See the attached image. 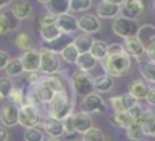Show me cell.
<instances>
[{
  "label": "cell",
  "instance_id": "6da1fadb",
  "mask_svg": "<svg viewBox=\"0 0 155 141\" xmlns=\"http://www.w3.org/2000/svg\"><path fill=\"white\" fill-rule=\"evenodd\" d=\"M105 73L112 77L125 76L131 69V57L123 52L117 54H107L104 61Z\"/></svg>",
  "mask_w": 155,
  "mask_h": 141
},
{
  "label": "cell",
  "instance_id": "7a4b0ae2",
  "mask_svg": "<svg viewBox=\"0 0 155 141\" xmlns=\"http://www.w3.org/2000/svg\"><path fill=\"white\" fill-rule=\"evenodd\" d=\"M72 114V103L65 91L54 94L53 99L49 103V117L64 121L68 115Z\"/></svg>",
  "mask_w": 155,
  "mask_h": 141
},
{
  "label": "cell",
  "instance_id": "3957f363",
  "mask_svg": "<svg viewBox=\"0 0 155 141\" xmlns=\"http://www.w3.org/2000/svg\"><path fill=\"white\" fill-rule=\"evenodd\" d=\"M139 23L135 19H128L125 16H117L114 19L112 24V30L116 35L124 38H131V37H136L137 31H139Z\"/></svg>",
  "mask_w": 155,
  "mask_h": 141
},
{
  "label": "cell",
  "instance_id": "277c9868",
  "mask_svg": "<svg viewBox=\"0 0 155 141\" xmlns=\"http://www.w3.org/2000/svg\"><path fill=\"white\" fill-rule=\"evenodd\" d=\"M72 87L76 95L79 96H87L94 91V83L88 72L78 71L72 76Z\"/></svg>",
  "mask_w": 155,
  "mask_h": 141
},
{
  "label": "cell",
  "instance_id": "5b68a950",
  "mask_svg": "<svg viewBox=\"0 0 155 141\" xmlns=\"http://www.w3.org/2000/svg\"><path fill=\"white\" fill-rule=\"evenodd\" d=\"M41 54V68L40 69L45 75H54L60 71V57L56 52L49 48H42L40 50Z\"/></svg>",
  "mask_w": 155,
  "mask_h": 141
},
{
  "label": "cell",
  "instance_id": "8992f818",
  "mask_svg": "<svg viewBox=\"0 0 155 141\" xmlns=\"http://www.w3.org/2000/svg\"><path fill=\"white\" fill-rule=\"evenodd\" d=\"M41 122V115L37 110V106L34 104H23L19 107V125H22L26 129L37 128V125Z\"/></svg>",
  "mask_w": 155,
  "mask_h": 141
},
{
  "label": "cell",
  "instance_id": "52a82bcc",
  "mask_svg": "<svg viewBox=\"0 0 155 141\" xmlns=\"http://www.w3.org/2000/svg\"><path fill=\"white\" fill-rule=\"evenodd\" d=\"M80 110L86 114L104 113L106 110V103L98 92H91L83 98L82 103H80Z\"/></svg>",
  "mask_w": 155,
  "mask_h": 141
},
{
  "label": "cell",
  "instance_id": "ba28073f",
  "mask_svg": "<svg viewBox=\"0 0 155 141\" xmlns=\"http://www.w3.org/2000/svg\"><path fill=\"white\" fill-rule=\"evenodd\" d=\"M0 121L3 126L12 128L19 123V106L14 102H5L0 110Z\"/></svg>",
  "mask_w": 155,
  "mask_h": 141
},
{
  "label": "cell",
  "instance_id": "9c48e42d",
  "mask_svg": "<svg viewBox=\"0 0 155 141\" xmlns=\"http://www.w3.org/2000/svg\"><path fill=\"white\" fill-rule=\"evenodd\" d=\"M22 65H23V71L27 73H31V72H37L41 68V54L40 50H27L23 53V56L21 57Z\"/></svg>",
  "mask_w": 155,
  "mask_h": 141
},
{
  "label": "cell",
  "instance_id": "30bf717a",
  "mask_svg": "<svg viewBox=\"0 0 155 141\" xmlns=\"http://www.w3.org/2000/svg\"><path fill=\"white\" fill-rule=\"evenodd\" d=\"M144 3L143 0H125L121 5V16L136 21L144 12Z\"/></svg>",
  "mask_w": 155,
  "mask_h": 141
},
{
  "label": "cell",
  "instance_id": "8fae6325",
  "mask_svg": "<svg viewBox=\"0 0 155 141\" xmlns=\"http://www.w3.org/2000/svg\"><path fill=\"white\" fill-rule=\"evenodd\" d=\"M78 26L79 30H82L84 34H94V33L99 31L101 29V23L97 15L93 14H83L79 19H78Z\"/></svg>",
  "mask_w": 155,
  "mask_h": 141
},
{
  "label": "cell",
  "instance_id": "7c38bea8",
  "mask_svg": "<svg viewBox=\"0 0 155 141\" xmlns=\"http://www.w3.org/2000/svg\"><path fill=\"white\" fill-rule=\"evenodd\" d=\"M136 103L137 99L129 92L110 98V104H112L114 111H129Z\"/></svg>",
  "mask_w": 155,
  "mask_h": 141
},
{
  "label": "cell",
  "instance_id": "4fadbf2b",
  "mask_svg": "<svg viewBox=\"0 0 155 141\" xmlns=\"http://www.w3.org/2000/svg\"><path fill=\"white\" fill-rule=\"evenodd\" d=\"M41 126L45 130V133L51 136L52 139H59V137L64 136V123L60 120L48 117L41 122Z\"/></svg>",
  "mask_w": 155,
  "mask_h": 141
},
{
  "label": "cell",
  "instance_id": "5bb4252c",
  "mask_svg": "<svg viewBox=\"0 0 155 141\" xmlns=\"http://www.w3.org/2000/svg\"><path fill=\"white\" fill-rule=\"evenodd\" d=\"M123 48H124V52H125L129 57L132 56V57H135V59H137V60H140L146 54L144 45L137 40V37H131V38L124 40Z\"/></svg>",
  "mask_w": 155,
  "mask_h": 141
},
{
  "label": "cell",
  "instance_id": "9a60e30c",
  "mask_svg": "<svg viewBox=\"0 0 155 141\" xmlns=\"http://www.w3.org/2000/svg\"><path fill=\"white\" fill-rule=\"evenodd\" d=\"M56 24L63 34H74L79 30L78 19L71 14H63V15L57 16Z\"/></svg>",
  "mask_w": 155,
  "mask_h": 141
},
{
  "label": "cell",
  "instance_id": "2e32d148",
  "mask_svg": "<svg viewBox=\"0 0 155 141\" xmlns=\"http://www.w3.org/2000/svg\"><path fill=\"white\" fill-rule=\"evenodd\" d=\"M11 14L18 21L29 19L33 14V5L27 0H15L11 5Z\"/></svg>",
  "mask_w": 155,
  "mask_h": 141
},
{
  "label": "cell",
  "instance_id": "e0dca14e",
  "mask_svg": "<svg viewBox=\"0 0 155 141\" xmlns=\"http://www.w3.org/2000/svg\"><path fill=\"white\" fill-rule=\"evenodd\" d=\"M72 123L78 134H84L86 132L93 128V120H91L90 114H86L83 111L72 114Z\"/></svg>",
  "mask_w": 155,
  "mask_h": 141
},
{
  "label": "cell",
  "instance_id": "ac0fdd59",
  "mask_svg": "<svg viewBox=\"0 0 155 141\" xmlns=\"http://www.w3.org/2000/svg\"><path fill=\"white\" fill-rule=\"evenodd\" d=\"M120 12L121 5L112 4V3L104 2V0L101 3H98V5H97V15L102 19H116Z\"/></svg>",
  "mask_w": 155,
  "mask_h": 141
},
{
  "label": "cell",
  "instance_id": "d6986e66",
  "mask_svg": "<svg viewBox=\"0 0 155 141\" xmlns=\"http://www.w3.org/2000/svg\"><path fill=\"white\" fill-rule=\"evenodd\" d=\"M143 129V133L146 136H154L155 137V114L150 110H144L143 114L137 118Z\"/></svg>",
  "mask_w": 155,
  "mask_h": 141
},
{
  "label": "cell",
  "instance_id": "ffe728a7",
  "mask_svg": "<svg viewBox=\"0 0 155 141\" xmlns=\"http://www.w3.org/2000/svg\"><path fill=\"white\" fill-rule=\"evenodd\" d=\"M94 83V90L99 94H106L109 91L113 90V85H114V80L112 76H109L107 73L99 75L95 79H93Z\"/></svg>",
  "mask_w": 155,
  "mask_h": 141
},
{
  "label": "cell",
  "instance_id": "44dd1931",
  "mask_svg": "<svg viewBox=\"0 0 155 141\" xmlns=\"http://www.w3.org/2000/svg\"><path fill=\"white\" fill-rule=\"evenodd\" d=\"M45 7L48 12L60 16L63 14H68L70 11V0H46Z\"/></svg>",
  "mask_w": 155,
  "mask_h": 141
},
{
  "label": "cell",
  "instance_id": "7402d4cb",
  "mask_svg": "<svg viewBox=\"0 0 155 141\" xmlns=\"http://www.w3.org/2000/svg\"><path fill=\"white\" fill-rule=\"evenodd\" d=\"M148 91H150V87H148V84L143 79L134 80V82L129 83V85H128V92L131 94V95H134L136 99L146 98Z\"/></svg>",
  "mask_w": 155,
  "mask_h": 141
},
{
  "label": "cell",
  "instance_id": "603a6c76",
  "mask_svg": "<svg viewBox=\"0 0 155 141\" xmlns=\"http://www.w3.org/2000/svg\"><path fill=\"white\" fill-rule=\"evenodd\" d=\"M42 82L53 91L54 94H59L65 91V82L60 75L54 73V75H48V76L42 77Z\"/></svg>",
  "mask_w": 155,
  "mask_h": 141
},
{
  "label": "cell",
  "instance_id": "cb8c5ba5",
  "mask_svg": "<svg viewBox=\"0 0 155 141\" xmlns=\"http://www.w3.org/2000/svg\"><path fill=\"white\" fill-rule=\"evenodd\" d=\"M134 118L129 114L128 111H114L113 115L110 117V122L113 123L117 128H124L127 129L132 122H134Z\"/></svg>",
  "mask_w": 155,
  "mask_h": 141
},
{
  "label": "cell",
  "instance_id": "d4e9b609",
  "mask_svg": "<svg viewBox=\"0 0 155 141\" xmlns=\"http://www.w3.org/2000/svg\"><path fill=\"white\" fill-rule=\"evenodd\" d=\"M107 48H109V45L105 41L94 40L91 49H90V54L97 60H105L107 56Z\"/></svg>",
  "mask_w": 155,
  "mask_h": 141
},
{
  "label": "cell",
  "instance_id": "484cf974",
  "mask_svg": "<svg viewBox=\"0 0 155 141\" xmlns=\"http://www.w3.org/2000/svg\"><path fill=\"white\" fill-rule=\"evenodd\" d=\"M74 40H75V38H74L71 34H61L59 38H56L53 42L49 43V49L56 52V53H60V52H61L63 49L67 48L68 45L74 43Z\"/></svg>",
  "mask_w": 155,
  "mask_h": 141
},
{
  "label": "cell",
  "instance_id": "4316f807",
  "mask_svg": "<svg viewBox=\"0 0 155 141\" xmlns=\"http://www.w3.org/2000/svg\"><path fill=\"white\" fill-rule=\"evenodd\" d=\"M97 61H98V60L94 59V57L90 54V52H88V53L79 54L78 61H76V65H78V68H79L80 71L90 72L91 69H94V67L97 65Z\"/></svg>",
  "mask_w": 155,
  "mask_h": 141
},
{
  "label": "cell",
  "instance_id": "83f0119b",
  "mask_svg": "<svg viewBox=\"0 0 155 141\" xmlns=\"http://www.w3.org/2000/svg\"><path fill=\"white\" fill-rule=\"evenodd\" d=\"M40 34H41V38H42L45 42L51 43V42H53L56 38H59L63 33L60 31L57 24H52V26L40 27Z\"/></svg>",
  "mask_w": 155,
  "mask_h": 141
},
{
  "label": "cell",
  "instance_id": "f1b7e54d",
  "mask_svg": "<svg viewBox=\"0 0 155 141\" xmlns=\"http://www.w3.org/2000/svg\"><path fill=\"white\" fill-rule=\"evenodd\" d=\"M136 37L146 46L155 37V26H153V24H143V26H140Z\"/></svg>",
  "mask_w": 155,
  "mask_h": 141
},
{
  "label": "cell",
  "instance_id": "f546056e",
  "mask_svg": "<svg viewBox=\"0 0 155 141\" xmlns=\"http://www.w3.org/2000/svg\"><path fill=\"white\" fill-rule=\"evenodd\" d=\"M93 42H94V40L88 34L79 35V37H76L75 40H74V45H75V48L78 49V52H79L80 54L88 53V52H90V49H91Z\"/></svg>",
  "mask_w": 155,
  "mask_h": 141
},
{
  "label": "cell",
  "instance_id": "4dcf8cb0",
  "mask_svg": "<svg viewBox=\"0 0 155 141\" xmlns=\"http://www.w3.org/2000/svg\"><path fill=\"white\" fill-rule=\"evenodd\" d=\"M5 75L7 76H11V77H15V76H21L23 73V65H22V61L21 59H12L8 61L7 67H5Z\"/></svg>",
  "mask_w": 155,
  "mask_h": 141
},
{
  "label": "cell",
  "instance_id": "1f68e13d",
  "mask_svg": "<svg viewBox=\"0 0 155 141\" xmlns=\"http://www.w3.org/2000/svg\"><path fill=\"white\" fill-rule=\"evenodd\" d=\"M139 71H140V73H142V76L144 77L147 82L155 84V62H153V61L142 62L139 67Z\"/></svg>",
  "mask_w": 155,
  "mask_h": 141
},
{
  "label": "cell",
  "instance_id": "d6a6232c",
  "mask_svg": "<svg viewBox=\"0 0 155 141\" xmlns=\"http://www.w3.org/2000/svg\"><path fill=\"white\" fill-rule=\"evenodd\" d=\"M79 54L80 53L78 52V49L75 48V45H74V43L68 45L67 48L63 49V50L60 52V56H61L63 60H64V61H67L68 64H76Z\"/></svg>",
  "mask_w": 155,
  "mask_h": 141
},
{
  "label": "cell",
  "instance_id": "836d02e7",
  "mask_svg": "<svg viewBox=\"0 0 155 141\" xmlns=\"http://www.w3.org/2000/svg\"><path fill=\"white\" fill-rule=\"evenodd\" d=\"M14 42H15V45L18 46L21 50L27 52V50H31V49H33L31 37H30L27 33H19V34L15 37Z\"/></svg>",
  "mask_w": 155,
  "mask_h": 141
},
{
  "label": "cell",
  "instance_id": "e575fe53",
  "mask_svg": "<svg viewBox=\"0 0 155 141\" xmlns=\"http://www.w3.org/2000/svg\"><path fill=\"white\" fill-rule=\"evenodd\" d=\"M127 136H128L129 140L132 141H136V140H140L143 139L144 133H143V129H142V125L137 120H135L131 125L127 128Z\"/></svg>",
  "mask_w": 155,
  "mask_h": 141
},
{
  "label": "cell",
  "instance_id": "d590c367",
  "mask_svg": "<svg viewBox=\"0 0 155 141\" xmlns=\"http://www.w3.org/2000/svg\"><path fill=\"white\" fill-rule=\"evenodd\" d=\"M93 5V0H70V10L74 12H86Z\"/></svg>",
  "mask_w": 155,
  "mask_h": 141
},
{
  "label": "cell",
  "instance_id": "8d00e7d4",
  "mask_svg": "<svg viewBox=\"0 0 155 141\" xmlns=\"http://www.w3.org/2000/svg\"><path fill=\"white\" fill-rule=\"evenodd\" d=\"M16 24L12 23V18L4 12H0V34H7L10 30L15 29Z\"/></svg>",
  "mask_w": 155,
  "mask_h": 141
},
{
  "label": "cell",
  "instance_id": "74e56055",
  "mask_svg": "<svg viewBox=\"0 0 155 141\" xmlns=\"http://www.w3.org/2000/svg\"><path fill=\"white\" fill-rule=\"evenodd\" d=\"M105 140H106L105 133L101 129L94 128V126L83 134V139H82V141H105Z\"/></svg>",
  "mask_w": 155,
  "mask_h": 141
},
{
  "label": "cell",
  "instance_id": "f35d334b",
  "mask_svg": "<svg viewBox=\"0 0 155 141\" xmlns=\"http://www.w3.org/2000/svg\"><path fill=\"white\" fill-rule=\"evenodd\" d=\"M12 90H14L12 82L8 77H0V94H2V98H10Z\"/></svg>",
  "mask_w": 155,
  "mask_h": 141
},
{
  "label": "cell",
  "instance_id": "ab89813d",
  "mask_svg": "<svg viewBox=\"0 0 155 141\" xmlns=\"http://www.w3.org/2000/svg\"><path fill=\"white\" fill-rule=\"evenodd\" d=\"M25 141H44V133L38 128L27 129L25 132Z\"/></svg>",
  "mask_w": 155,
  "mask_h": 141
},
{
  "label": "cell",
  "instance_id": "60d3db41",
  "mask_svg": "<svg viewBox=\"0 0 155 141\" xmlns=\"http://www.w3.org/2000/svg\"><path fill=\"white\" fill-rule=\"evenodd\" d=\"M10 98L12 99L11 102H14L15 104H18L19 107H22L23 104H26V99H25V95H23V91L21 88H14L12 92H11Z\"/></svg>",
  "mask_w": 155,
  "mask_h": 141
},
{
  "label": "cell",
  "instance_id": "b9f144b4",
  "mask_svg": "<svg viewBox=\"0 0 155 141\" xmlns=\"http://www.w3.org/2000/svg\"><path fill=\"white\" fill-rule=\"evenodd\" d=\"M57 16L53 15L51 12H45L40 16L38 19V23H40V27H45V26H52V24H56Z\"/></svg>",
  "mask_w": 155,
  "mask_h": 141
},
{
  "label": "cell",
  "instance_id": "7bdbcfd3",
  "mask_svg": "<svg viewBox=\"0 0 155 141\" xmlns=\"http://www.w3.org/2000/svg\"><path fill=\"white\" fill-rule=\"evenodd\" d=\"M144 48H146V54L148 56L150 61L155 62V37L147 43V45L144 46Z\"/></svg>",
  "mask_w": 155,
  "mask_h": 141
},
{
  "label": "cell",
  "instance_id": "ee69618b",
  "mask_svg": "<svg viewBox=\"0 0 155 141\" xmlns=\"http://www.w3.org/2000/svg\"><path fill=\"white\" fill-rule=\"evenodd\" d=\"M143 111H144V110H143V107L140 106L139 103H136V104H135L134 107H132L131 110H129L128 113H129V114L132 115V118H134V120H137V118H139L140 115L143 114Z\"/></svg>",
  "mask_w": 155,
  "mask_h": 141
},
{
  "label": "cell",
  "instance_id": "f6af8a7d",
  "mask_svg": "<svg viewBox=\"0 0 155 141\" xmlns=\"http://www.w3.org/2000/svg\"><path fill=\"white\" fill-rule=\"evenodd\" d=\"M10 56H8L7 52L0 50V71H4L5 67H7L8 61H10Z\"/></svg>",
  "mask_w": 155,
  "mask_h": 141
},
{
  "label": "cell",
  "instance_id": "bcb514c9",
  "mask_svg": "<svg viewBox=\"0 0 155 141\" xmlns=\"http://www.w3.org/2000/svg\"><path fill=\"white\" fill-rule=\"evenodd\" d=\"M124 48L121 43H112L107 48V54H117V53H123Z\"/></svg>",
  "mask_w": 155,
  "mask_h": 141
},
{
  "label": "cell",
  "instance_id": "7dc6e473",
  "mask_svg": "<svg viewBox=\"0 0 155 141\" xmlns=\"http://www.w3.org/2000/svg\"><path fill=\"white\" fill-rule=\"evenodd\" d=\"M41 79H42V77H41L37 72H31V73H29V76H27V82H29L30 85H37L38 83L41 82Z\"/></svg>",
  "mask_w": 155,
  "mask_h": 141
},
{
  "label": "cell",
  "instance_id": "c3c4849f",
  "mask_svg": "<svg viewBox=\"0 0 155 141\" xmlns=\"http://www.w3.org/2000/svg\"><path fill=\"white\" fill-rule=\"evenodd\" d=\"M146 99H147V103L150 104V106H155V88H150Z\"/></svg>",
  "mask_w": 155,
  "mask_h": 141
},
{
  "label": "cell",
  "instance_id": "681fc988",
  "mask_svg": "<svg viewBox=\"0 0 155 141\" xmlns=\"http://www.w3.org/2000/svg\"><path fill=\"white\" fill-rule=\"evenodd\" d=\"M10 139V132L5 126H2L0 125V141H8Z\"/></svg>",
  "mask_w": 155,
  "mask_h": 141
},
{
  "label": "cell",
  "instance_id": "f907efd6",
  "mask_svg": "<svg viewBox=\"0 0 155 141\" xmlns=\"http://www.w3.org/2000/svg\"><path fill=\"white\" fill-rule=\"evenodd\" d=\"M10 4H12V0H0V10H2V8H5Z\"/></svg>",
  "mask_w": 155,
  "mask_h": 141
},
{
  "label": "cell",
  "instance_id": "816d5d0a",
  "mask_svg": "<svg viewBox=\"0 0 155 141\" xmlns=\"http://www.w3.org/2000/svg\"><path fill=\"white\" fill-rule=\"evenodd\" d=\"M104 2H107V3H112V4H117V5H123L125 0H104Z\"/></svg>",
  "mask_w": 155,
  "mask_h": 141
},
{
  "label": "cell",
  "instance_id": "f5cc1de1",
  "mask_svg": "<svg viewBox=\"0 0 155 141\" xmlns=\"http://www.w3.org/2000/svg\"><path fill=\"white\" fill-rule=\"evenodd\" d=\"M46 141H60L59 139H51V140H46Z\"/></svg>",
  "mask_w": 155,
  "mask_h": 141
},
{
  "label": "cell",
  "instance_id": "db71d44e",
  "mask_svg": "<svg viewBox=\"0 0 155 141\" xmlns=\"http://www.w3.org/2000/svg\"><path fill=\"white\" fill-rule=\"evenodd\" d=\"M37 2H40V3H44V4H45V2H46V0H37Z\"/></svg>",
  "mask_w": 155,
  "mask_h": 141
},
{
  "label": "cell",
  "instance_id": "11a10c76",
  "mask_svg": "<svg viewBox=\"0 0 155 141\" xmlns=\"http://www.w3.org/2000/svg\"><path fill=\"white\" fill-rule=\"evenodd\" d=\"M136 141H147V140H143V139H140V140H136Z\"/></svg>",
  "mask_w": 155,
  "mask_h": 141
},
{
  "label": "cell",
  "instance_id": "9f6ffc18",
  "mask_svg": "<svg viewBox=\"0 0 155 141\" xmlns=\"http://www.w3.org/2000/svg\"><path fill=\"white\" fill-rule=\"evenodd\" d=\"M0 101H2V94H0Z\"/></svg>",
  "mask_w": 155,
  "mask_h": 141
},
{
  "label": "cell",
  "instance_id": "6f0895ef",
  "mask_svg": "<svg viewBox=\"0 0 155 141\" xmlns=\"http://www.w3.org/2000/svg\"><path fill=\"white\" fill-rule=\"evenodd\" d=\"M154 8H155V0H154Z\"/></svg>",
  "mask_w": 155,
  "mask_h": 141
},
{
  "label": "cell",
  "instance_id": "680465c9",
  "mask_svg": "<svg viewBox=\"0 0 155 141\" xmlns=\"http://www.w3.org/2000/svg\"><path fill=\"white\" fill-rule=\"evenodd\" d=\"M0 122H2V121H0Z\"/></svg>",
  "mask_w": 155,
  "mask_h": 141
}]
</instances>
